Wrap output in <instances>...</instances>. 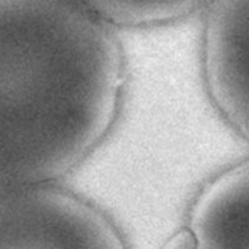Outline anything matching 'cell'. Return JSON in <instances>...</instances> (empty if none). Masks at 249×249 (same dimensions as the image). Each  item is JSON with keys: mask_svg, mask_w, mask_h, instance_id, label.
<instances>
[{"mask_svg": "<svg viewBox=\"0 0 249 249\" xmlns=\"http://www.w3.org/2000/svg\"><path fill=\"white\" fill-rule=\"evenodd\" d=\"M189 220L197 248H249V158L206 184Z\"/></svg>", "mask_w": 249, "mask_h": 249, "instance_id": "cell-3", "label": "cell"}, {"mask_svg": "<svg viewBox=\"0 0 249 249\" xmlns=\"http://www.w3.org/2000/svg\"><path fill=\"white\" fill-rule=\"evenodd\" d=\"M202 63L212 100L249 143V0H212Z\"/></svg>", "mask_w": 249, "mask_h": 249, "instance_id": "cell-2", "label": "cell"}, {"mask_svg": "<svg viewBox=\"0 0 249 249\" xmlns=\"http://www.w3.org/2000/svg\"><path fill=\"white\" fill-rule=\"evenodd\" d=\"M0 246L27 248H123L106 214L46 182L15 185L0 198Z\"/></svg>", "mask_w": 249, "mask_h": 249, "instance_id": "cell-1", "label": "cell"}, {"mask_svg": "<svg viewBox=\"0 0 249 249\" xmlns=\"http://www.w3.org/2000/svg\"><path fill=\"white\" fill-rule=\"evenodd\" d=\"M111 24L145 27L191 14L212 0H80Z\"/></svg>", "mask_w": 249, "mask_h": 249, "instance_id": "cell-4", "label": "cell"}]
</instances>
